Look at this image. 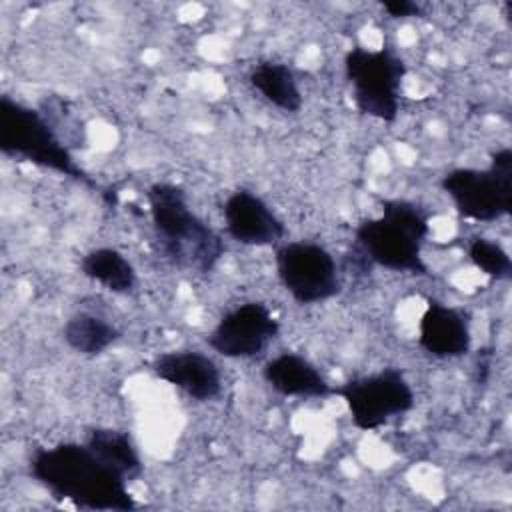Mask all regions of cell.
I'll list each match as a JSON object with an SVG mask.
<instances>
[{"instance_id": "obj_8", "label": "cell", "mask_w": 512, "mask_h": 512, "mask_svg": "<svg viewBox=\"0 0 512 512\" xmlns=\"http://www.w3.org/2000/svg\"><path fill=\"white\" fill-rule=\"evenodd\" d=\"M274 266L282 288L298 304H318L342 290L334 256L316 242H282L274 250Z\"/></svg>"}, {"instance_id": "obj_1", "label": "cell", "mask_w": 512, "mask_h": 512, "mask_svg": "<svg viewBox=\"0 0 512 512\" xmlns=\"http://www.w3.org/2000/svg\"><path fill=\"white\" fill-rule=\"evenodd\" d=\"M28 472L52 498L76 508L128 512L138 506L128 480L102 464L84 442L38 446L30 454Z\"/></svg>"}, {"instance_id": "obj_4", "label": "cell", "mask_w": 512, "mask_h": 512, "mask_svg": "<svg viewBox=\"0 0 512 512\" xmlns=\"http://www.w3.org/2000/svg\"><path fill=\"white\" fill-rule=\"evenodd\" d=\"M0 152L8 158L72 178L96 190L106 200L102 186L80 168L50 118L8 94L0 96Z\"/></svg>"}, {"instance_id": "obj_18", "label": "cell", "mask_w": 512, "mask_h": 512, "mask_svg": "<svg viewBox=\"0 0 512 512\" xmlns=\"http://www.w3.org/2000/svg\"><path fill=\"white\" fill-rule=\"evenodd\" d=\"M466 256L476 270L492 280H510L512 260L508 250L486 236H472L466 242Z\"/></svg>"}, {"instance_id": "obj_7", "label": "cell", "mask_w": 512, "mask_h": 512, "mask_svg": "<svg viewBox=\"0 0 512 512\" xmlns=\"http://www.w3.org/2000/svg\"><path fill=\"white\" fill-rule=\"evenodd\" d=\"M336 394L344 400L352 426L364 432L384 426L392 418L410 412L416 404L406 374L394 366L352 378L338 386Z\"/></svg>"}, {"instance_id": "obj_9", "label": "cell", "mask_w": 512, "mask_h": 512, "mask_svg": "<svg viewBox=\"0 0 512 512\" xmlns=\"http://www.w3.org/2000/svg\"><path fill=\"white\" fill-rule=\"evenodd\" d=\"M278 334L280 322L272 310L260 300H248L220 316L208 332L206 344L224 358L246 360L264 354Z\"/></svg>"}, {"instance_id": "obj_15", "label": "cell", "mask_w": 512, "mask_h": 512, "mask_svg": "<svg viewBox=\"0 0 512 512\" xmlns=\"http://www.w3.org/2000/svg\"><path fill=\"white\" fill-rule=\"evenodd\" d=\"M84 444L102 464L124 476L128 482L136 480L144 470L138 448L132 442L130 434L124 430L108 426L90 428L86 432Z\"/></svg>"}, {"instance_id": "obj_19", "label": "cell", "mask_w": 512, "mask_h": 512, "mask_svg": "<svg viewBox=\"0 0 512 512\" xmlns=\"http://www.w3.org/2000/svg\"><path fill=\"white\" fill-rule=\"evenodd\" d=\"M380 6L394 20L422 16V6L418 2H412V0H382Z\"/></svg>"}, {"instance_id": "obj_13", "label": "cell", "mask_w": 512, "mask_h": 512, "mask_svg": "<svg viewBox=\"0 0 512 512\" xmlns=\"http://www.w3.org/2000/svg\"><path fill=\"white\" fill-rule=\"evenodd\" d=\"M264 382L286 398H328L336 388L324 378L320 368L296 352H280L262 368Z\"/></svg>"}, {"instance_id": "obj_12", "label": "cell", "mask_w": 512, "mask_h": 512, "mask_svg": "<svg viewBox=\"0 0 512 512\" xmlns=\"http://www.w3.org/2000/svg\"><path fill=\"white\" fill-rule=\"evenodd\" d=\"M418 344L432 358L452 360L470 352V316L462 308L428 298L418 320Z\"/></svg>"}, {"instance_id": "obj_17", "label": "cell", "mask_w": 512, "mask_h": 512, "mask_svg": "<svg viewBox=\"0 0 512 512\" xmlns=\"http://www.w3.org/2000/svg\"><path fill=\"white\" fill-rule=\"evenodd\" d=\"M62 340L76 354L92 358L114 346L120 340V330L100 314L76 312L66 320Z\"/></svg>"}, {"instance_id": "obj_3", "label": "cell", "mask_w": 512, "mask_h": 512, "mask_svg": "<svg viewBox=\"0 0 512 512\" xmlns=\"http://www.w3.org/2000/svg\"><path fill=\"white\" fill-rule=\"evenodd\" d=\"M148 214L162 254L176 266L208 274L224 256V240L188 204L184 188L154 182L146 190Z\"/></svg>"}, {"instance_id": "obj_5", "label": "cell", "mask_w": 512, "mask_h": 512, "mask_svg": "<svg viewBox=\"0 0 512 512\" xmlns=\"http://www.w3.org/2000/svg\"><path fill=\"white\" fill-rule=\"evenodd\" d=\"M460 218L494 222L512 212V150L490 154L488 168H454L440 180Z\"/></svg>"}, {"instance_id": "obj_2", "label": "cell", "mask_w": 512, "mask_h": 512, "mask_svg": "<svg viewBox=\"0 0 512 512\" xmlns=\"http://www.w3.org/2000/svg\"><path fill=\"white\" fill-rule=\"evenodd\" d=\"M430 212L404 198L382 202L380 216L364 218L354 228V250L358 268L380 266L392 272L428 276L422 246L430 236Z\"/></svg>"}, {"instance_id": "obj_16", "label": "cell", "mask_w": 512, "mask_h": 512, "mask_svg": "<svg viewBox=\"0 0 512 512\" xmlns=\"http://www.w3.org/2000/svg\"><path fill=\"white\" fill-rule=\"evenodd\" d=\"M80 274L112 294H130L138 284L132 262L120 250L110 246L92 248L82 254Z\"/></svg>"}, {"instance_id": "obj_11", "label": "cell", "mask_w": 512, "mask_h": 512, "mask_svg": "<svg viewBox=\"0 0 512 512\" xmlns=\"http://www.w3.org/2000/svg\"><path fill=\"white\" fill-rule=\"evenodd\" d=\"M226 234L244 246H278L286 236L282 218L254 192L234 190L222 204Z\"/></svg>"}, {"instance_id": "obj_6", "label": "cell", "mask_w": 512, "mask_h": 512, "mask_svg": "<svg viewBox=\"0 0 512 512\" xmlns=\"http://www.w3.org/2000/svg\"><path fill=\"white\" fill-rule=\"evenodd\" d=\"M344 76L360 114L394 122L400 112L406 64L392 48L352 46L344 54Z\"/></svg>"}, {"instance_id": "obj_14", "label": "cell", "mask_w": 512, "mask_h": 512, "mask_svg": "<svg viewBox=\"0 0 512 512\" xmlns=\"http://www.w3.org/2000/svg\"><path fill=\"white\" fill-rule=\"evenodd\" d=\"M248 82L268 104H272L274 108L286 114L300 112L304 104L296 74L284 62H276V60L258 62L250 70Z\"/></svg>"}, {"instance_id": "obj_10", "label": "cell", "mask_w": 512, "mask_h": 512, "mask_svg": "<svg viewBox=\"0 0 512 512\" xmlns=\"http://www.w3.org/2000/svg\"><path fill=\"white\" fill-rule=\"evenodd\" d=\"M156 378L178 388L196 402H210L222 394V372L218 364L196 348H180L156 354L150 360Z\"/></svg>"}]
</instances>
